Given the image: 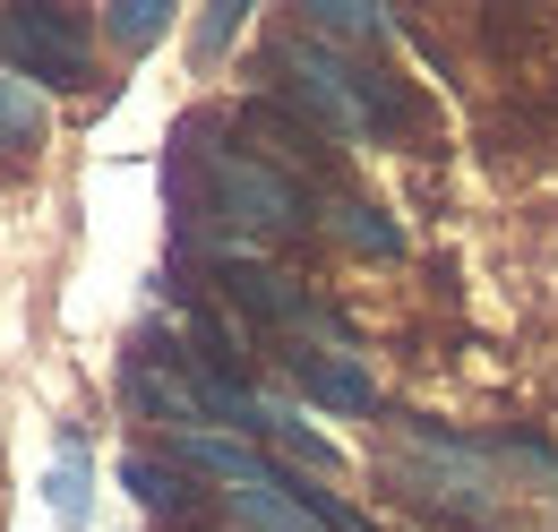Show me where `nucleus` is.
Returning a JSON list of instances; mask_svg holds the SVG:
<instances>
[{
    "label": "nucleus",
    "instance_id": "nucleus-1",
    "mask_svg": "<svg viewBox=\"0 0 558 532\" xmlns=\"http://www.w3.org/2000/svg\"><path fill=\"white\" fill-rule=\"evenodd\" d=\"M276 69H283V95L301 104V121H310L318 137L369 146V137H396V130H413V121H421V104L396 86V77L344 61V52L310 44V35H283V44H276Z\"/></svg>",
    "mask_w": 558,
    "mask_h": 532
},
{
    "label": "nucleus",
    "instance_id": "nucleus-2",
    "mask_svg": "<svg viewBox=\"0 0 558 532\" xmlns=\"http://www.w3.org/2000/svg\"><path fill=\"white\" fill-rule=\"evenodd\" d=\"M181 464L190 472H215L223 481V498H232V516L241 532H336V516L318 507V498H301L292 481H283L250 438H215V430H190L181 438Z\"/></svg>",
    "mask_w": 558,
    "mask_h": 532
},
{
    "label": "nucleus",
    "instance_id": "nucleus-3",
    "mask_svg": "<svg viewBox=\"0 0 558 532\" xmlns=\"http://www.w3.org/2000/svg\"><path fill=\"white\" fill-rule=\"evenodd\" d=\"M190 164H198V215H215L223 232H241V241H283V232H301V190H292V172L241 155V146H190Z\"/></svg>",
    "mask_w": 558,
    "mask_h": 532
},
{
    "label": "nucleus",
    "instance_id": "nucleus-4",
    "mask_svg": "<svg viewBox=\"0 0 558 532\" xmlns=\"http://www.w3.org/2000/svg\"><path fill=\"white\" fill-rule=\"evenodd\" d=\"M0 69L26 86H86V26L70 9H0Z\"/></svg>",
    "mask_w": 558,
    "mask_h": 532
},
{
    "label": "nucleus",
    "instance_id": "nucleus-5",
    "mask_svg": "<svg viewBox=\"0 0 558 532\" xmlns=\"http://www.w3.org/2000/svg\"><path fill=\"white\" fill-rule=\"evenodd\" d=\"M404 481L413 489H429L438 507H456V516H473L482 524L489 507H498V489H489V456L482 447H464V438H438L429 421H404Z\"/></svg>",
    "mask_w": 558,
    "mask_h": 532
},
{
    "label": "nucleus",
    "instance_id": "nucleus-6",
    "mask_svg": "<svg viewBox=\"0 0 558 532\" xmlns=\"http://www.w3.org/2000/svg\"><path fill=\"white\" fill-rule=\"evenodd\" d=\"M292 378H301L310 396L327 403V412H369V403H378L369 370L352 361L344 343H301V352H292Z\"/></svg>",
    "mask_w": 558,
    "mask_h": 532
},
{
    "label": "nucleus",
    "instance_id": "nucleus-7",
    "mask_svg": "<svg viewBox=\"0 0 558 532\" xmlns=\"http://www.w3.org/2000/svg\"><path fill=\"white\" fill-rule=\"evenodd\" d=\"M121 481H130V498H138L146 516H163V524H198V516H207V498H198L190 464H163V456H121Z\"/></svg>",
    "mask_w": 558,
    "mask_h": 532
},
{
    "label": "nucleus",
    "instance_id": "nucleus-8",
    "mask_svg": "<svg viewBox=\"0 0 558 532\" xmlns=\"http://www.w3.org/2000/svg\"><path fill=\"white\" fill-rule=\"evenodd\" d=\"M52 130V112H44V86H26L17 69H0V155H35Z\"/></svg>",
    "mask_w": 558,
    "mask_h": 532
},
{
    "label": "nucleus",
    "instance_id": "nucleus-9",
    "mask_svg": "<svg viewBox=\"0 0 558 532\" xmlns=\"http://www.w3.org/2000/svg\"><path fill=\"white\" fill-rule=\"evenodd\" d=\"M327 223L344 232L352 250H369V258H396V250H404V232H396V223H387L369 198H336V206H327Z\"/></svg>",
    "mask_w": 558,
    "mask_h": 532
},
{
    "label": "nucleus",
    "instance_id": "nucleus-10",
    "mask_svg": "<svg viewBox=\"0 0 558 532\" xmlns=\"http://www.w3.org/2000/svg\"><path fill=\"white\" fill-rule=\"evenodd\" d=\"M44 498H52L61 532H86V447H61V464L44 472Z\"/></svg>",
    "mask_w": 558,
    "mask_h": 532
},
{
    "label": "nucleus",
    "instance_id": "nucleus-11",
    "mask_svg": "<svg viewBox=\"0 0 558 532\" xmlns=\"http://www.w3.org/2000/svg\"><path fill=\"white\" fill-rule=\"evenodd\" d=\"M310 26H318V35H352V44H378V35H387V17H378V9H361V0H318V9H310Z\"/></svg>",
    "mask_w": 558,
    "mask_h": 532
},
{
    "label": "nucleus",
    "instance_id": "nucleus-12",
    "mask_svg": "<svg viewBox=\"0 0 558 532\" xmlns=\"http://www.w3.org/2000/svg\"><path fill=\"white\" fill-rule=\"evenodd\" d=\"M163 26H172L163 0H112V35H121V44H155Z\"/></svg>",
    "mask_w": 558,
    "mask_h": 532
},
{
    "label": "nucleus",
    "instance_id": "nucleus-13",
    "mask_svg": "<svg viewBox=\"0 0 558 532\" xmlns=\"http://www.w3.org/2000/svg\"><path fill=\"white\" fill-rule=\"evenodd\" d=\"M232 26H241V0H215V9H207V26H198V44L215 52V44L232 35Z\"/></svg>",
    "mask_w": 558,
    "mask_h": 532
}]
</instances>
